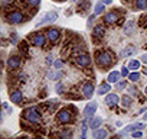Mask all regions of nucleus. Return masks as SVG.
Wrapping results in <instances>:
<instances>
[{
    "label": "nucleus",
    "mask_w": 147,
    "mask_h": 139,
    "mask_svg": "<svg viewBox=\"0 0 147 139\" xmlns=\"http://www.w3.org/2000/svg\"><path fill=\"white\" fill-rule=\"evenodd\" d=\"M53 67L58 68V70H62V68H63V61H62L61 58H56V59L53 61Z\"/></svg>",
    "instance_id": "41"
},
{
    "label": "nucleus",
    "mask_w": 147,
    "mask_h": 139,
    "mask_svg": "<svg viewBox=\"0 0 147 139\" xmlns=\"http://www.w3.org/2000/svg\"><path fill=\"white\" fill-rule=\"evenodd\" d=\"M105 3L102 2V0H100V2L94 6V15H97V16H101V15H104V12H105Z\"/></svg>",
    "instance_id": "26"
},
{
    "label": "nucleus",
    "mask_w": 147,
    "mask_h": 139,
    "mask_svg": "<svg viewBox=\"0 0 147 139\" xmlns=\"http://www.w3.org/2000/svg\"><path fill=\"white\" fill-rule=\"evenodd\" d=\"M134 28H136V22H134V20H128V22H125V25H124V32H125L127 35H130V33L134 31Z\"/></svg>",
    "instance_id": "31"
},
{
    "label": "nucleus",
    "mask_w": 147,
    "mask_h": 139,
    "mask_svg": "<svg viewBox=\"0 0 147 139\" xmlns=\"http://www.w3.org/2000/svg\"><path fill=\"white\" fill-rule=\"evenodd\" d=\"M58 12H53V10H51V12H46V15L39 20V23L36 25V28H40V26H46V25H51V23H55L56 20H58Z\"/></svg>",
    "instance_id": "12"
},
{
    "label": "nucleus",
    "mask_w": 147,
    "mask_h": 139,
    "mask_svg": "<svg viewBox=\"0 0 147 139\" xmlns=\"http://www.w3.org/2000/svg\"><path fill=\"white\" fill-rule=\"evenodd\" d=\"M28 15L26 12H23L22 9L19 7H10L7 10H5V20L6 23L9 25H13V26H18V25H22L28 20Z\"/></svg>",
    "instance_id": "4"
},
{
    "label": "nucleus",
    "mask_w": 147,
    "mask_h": 139,
    "mask_svg": "<svg viewBox=\"0 0 147 139\" xmlns=\"http://www.w3.org/2000/svg\"><path fill=\"white\" fill-rule=\"evenodd\" d=\"M141 23H143V26H144V28H147V15H144V16H143Z\"/></svg>",
    "instance_id": "47"
},
{
    "label": "nucleus",
    "mask_w": 147,
    "mask_h": 139,
    "mask_svg": "<svg viewBox=\"0 0 147 139\" xmlns=\"http://www.w3.org/2000/svg\"><path fill=\"white\" fill-rule=\"evenodd\" d=\"M102 2H104V3L108 6V5H111V3H113V0H102Z\"/></svg>",
    "instance_id": "49"
},
{
    "label": "nucleus",
    "mask_w": 147,
    "mask_h": 139,
    "mask_svg": "<svg viewBox=\"0 0 147 139\" xmlns=\"http://www.w3.org/2000/svg\"><path fill=\"white\" fill-rule=\"evenodd\" d=\"M120 104H121L123 109H130V107L133 106V97H131L130 94H124V96H121V102H120Z\"/></svg>",
    "instance_id": "23"
},
{
    "label": "nucleus",
    "mask_w": 147,
    "mask_h": 139,
    "mask_svg": "<svg viewBox=\"0 0 147 139\" xmlns=\"http://www.w3.org/2000/svg\"><path fill=\"white\" fill-rule=\"evenodd\" d=\"M59 2H62V0H59Z\"/></svg>",
    "instance_id": "53"
},
{
    "label": "nucleus",
    "mask_w": 147,
    "mask_h": 139,
    "mask_svg": "<svg viewBox=\"0 0 147 139\" xmlns=\"http://www.w3.org/2000/svg\"><path fill=\"white\" fill-rule=\"evenodd\" d=\"M141 73H143V74H144V76L147 77V65H144V67L141 68Z\"/></svg>",
    "instance_id": "48"
},
{
    "label": "nucleus",
    "mask_w": 147,
    "mask_h": 139,
    "mask_svg": "<svg viewBox=\"0 0 147 139\" xmlns=\"http://www.w3.org/2000/svg\"><path fill=\"white\" fill-rule=\"evenodd\" d=\"M9 99L12 100V103L22 106V103L25 102V94L20 89H10L9 91Z\"/></svg>",
    "instance_id": "13"
},
{
    "label": "nucleus",
    "mask_w": 147,
    "mask_h": 139,
    "mask_svg": "<svg viewBox=\"0 0 147 139\" xmlns=\"http://www.w3.org/2000/svg\"><path fill=\"white\" fill-rule=\"evenodd\" d=\"M48 77L51 78V80H53V81H59L62 77H63V73H62V70H52V71L48 74Z\"/></svg>",
    "instance_id": "25"
},
{
    "label": "nucleus",
    "mask_w": 147,
    "mask_h": 139,
    "mask_svg": "<svg viewBox=\"0 0 147 139\" xmlns=\"http://www.w3.org/2000/svg\"><path fill=\"white\" fill-rule=\"evenodd\" d=\"M81 93H82V97H85V99H92V96L97 93V87H95V84H94V81H91V80H88V81H85L84 84H82V87H81Z\"/></svg>",
    "instance_id": "11"
},
{
    "label": "nucleus",
    "mask_w": 147,
    "mask_h": 139,
    "mask_svg": "<svg viewBox=\"0 0 147 139\" xmlns=\"http://www.w3.org/2000/svg\"><path fill=\"white\" fill-rule=\"evenodd\" d=\"M143 120H147V110L143 113Z\"/></svg>",
    "instance_id": "50"
},
{
    "label": "nucleus",
    "mask_w": 147,
    "mask_h": 139,
    "mask_svg": "<svg viewBox=\"0 0 147 139\" xmlns=\"http://www.w3.org/2000/svg\"><path fill=\"white\" fill-rule=\"evenodd\" d=\"M127 80H128V78H123V80L117 81V83L114 84L115 91H123L124 89H127V84H128V81H127Z\"/></svg>",
    "instance_id": "30"
},
{
    "label": "nucleus",
    "mask_w": 147,
    "mask_h": 139,
    "mask_svg": "<svg viewBox=\"0 0 147 139\" xmlns=\"http://www.w3.org/2000/svg\"><path fill=\"white\" fill-rule=\"evenodd\" d=\"M105 33H107V25L102 22V23H95L94 28H92V41L94 42H100L105 38Z\"/></svg>",
    "instance_id": "10"
},
{
    "label": "nucleus",
    "mask_w": 147,
    "mask_h": 139,
    "mask_svg": "<svg viewBox=\"0 0 147 139\" xmlns=\"http://www.w3.org/2000/svg\"><path fill=\"white\" fill-rule=\"evenodd\" d=\"M111 83L110 81H102L98 87H97V93L95 94H98V96H105V94H108L110 91H111Z\"/></svg>",
    "instance_id": "17"
},
{
    "label": "nucleus",
    "mask_w": 147,
    "mask_h": 139,
    "mask_svg": "<svg viewBox=\"0 0 147 139\" xmlns=\"http://www.w3.org/2000/svg\"><path fill=\"white\" fill-rule=\"evenodd\" d=\"M46 36H48V41L51 45H56L59 44L61 38H62V29L58 28V26H49L46 28Z\"/></svg>",
    "instance_id": "8"
},
{
    "label": "nucleus",
    "mask_w": 147,
    "mask_h": 139,
    "mask_svg": "<svg viewBox=\"0 0 147 139\" xmlns=\"http://www.w3.org/2000/svg\"><path fill=\"white\" fill-rule=\"evenodd\" d=\"M104 102H105V104L108 107H117L120 104V102H121V97L118 96V93H111L110 91L108 94H105Z\"/></svg>",
    "instance_id": "15"
},
{
    "label": "nucleus",
    "mask_w": 147,
    "mask_h": 139,
    "mask_svg": "<svg viewBox=\"0 0 147 139\" xmlns=\"http://www.w3.org/2000/svg\"><path fill=\"white\" fill-rule=\"evenodd\" d=\"M141 74H143V73H140V71H131L130 76H128V81L133 83V84L140 83V80H141Z\"/></svg>",
    "instance_id": "28"
},
{
    "label": "nucleus",
    "mask_w": 147,
    "mask_h": 139,
    "mask_svg": "<svg viewBox=\"0 0 147 139\" xmlns=\"http://www.w3.org/2000/svg\"><path fill=\"white\" fill-rule=\"evenodd\" d=\"M74 59H75V64L80 68H90L91 64H92V58H91V55L87 51H80Z\"/></svg>",
    "instance_id": "7"
},
{
    "label": "nucleus",
    "mask_w": 147,
    "mask_h": 139,
    "mask_svg": "<svg viewBox=\"0 0 147 139\" xmlns=\"http://www.w3.org/2000/svg\"><path fill=\"white\" fill-rule=\"evenodd\" d=\"M18 80H19V83H26V81H28V74H26L25 71H19Z\"/></svg>",
    "instance_id": "39"
},
{
    "label": "nucleus",
    "mask_w": 147,
    "mask_h": 139,
    "mask_svg": "<svg viewBox=\"0 0 147 139\" xmlns=\"http://www.w3.org/2000/svg\"><path fill=\"white\" fill-rule=\"evenodd\" d=\"M124 2H128V0H124Z\"/></svg>",
    "instance_id": "52"
},
{
    "label": "nucleus",
    "mask_w": 147,
    "mask_h": 139,
    "mask_svg": "<svg viewBox=\"0 0 147 139\" xmlns=\"http://www.w3.org/2000/svg\"><path fill=\"white\" fill-rule=\"evenodd\" d=\"M88 129H90V119L82 117V122H81V139H85L87 138Z\"/></svg>",
    "instance_id": "24"
},
{
    "label": "nucleus",
    "mask_w": 147,
    "mask_h": 139,
    "mask_svg": "<svg viewBox=\"0 0 147 139\" xmlns=\"http://www.w3.org/2000/svg\"><path fill=\"white\" fill-rule=\"evenodd\" d=\"M137 129H144V123H141V122H136V123H131V125H127L120 133H118V136H123V135H127V133H131V132H134V130H137Z\"/></svg>",
    "instance_id": "16"
},
{
    "label": "nucleus",
    "mask_w": 147,
    "mask_h": 139,
    "mask_svg": "<svg viewBox=\"0 0 147 139\" xmlns=\"http://www.w3.org/2000/svg\"><path fill=\"white\" fill-rule=\"evenodd\" d=\"M22 67V55L20 54H10L9 58L6 59V68L7 71L15 73Z\"/></svg>",
    "instance_id": "6"
},
{
    "label": "nucleus",
    "mask_w": 147,
    "mask_h": 139,
    "mask_svg": "<svg viewBox=\"0 0 147 139\" xmlns=\"http://www.w3.org/2000/svg\"><path fill=\"white\" fill-rule=\"evenodd\" d=\"M136 10H147V0H133Z\"/></svg>",
    "instance_id": "29"
},
{
    "label": "nucleus",
    "mask_w": 147,
    "mask_h": 139,
    "mask_svg": "<svg viewBox=\"0 0 147 139\" xmlns=\"http://www.w3.org/2000/svg\"><path fill=\"white\" fill-rule=\"evenodd\" d=\"M140 61H141L144 65H147V52H146V54H143V55L140 57Z\"/></svg>",
    "instance_id": "45"
},
{
    "label": "nucleus",
    "mask_w": 147,
    "mask_h": 139,
    "mask_svg": "<svg viewBox=\"0 0 147 139\" xmlns=\"http://www.w3.org/2000/svg\"><path fill=\"white\" fill-rule=\"evenodd\" d=\"M95 18H97V15H91V16H88V19H87V28L88 29H92L94 28V25H95Z\"/></svg>",
    "instance_id": "34"
},
{
    "label": "nucleus",
    "mask_w": 147,
    "mask_h": 139,
    "mask_svg": "<svg viewBox=\"0 0 147 139\" xmlns=\"http://www.w3.org/2000/svg\"><path fill=\"white\" fill-rule=\"evenodd\" d=\"M144 96H146V97H147V86H146V87H144Z\"/></svg>",
    "instance_id": "51"
},
{
    "label": "nucleus",
    "mask_w": 147,
    "mask_h": 139,
    "mask_svg": "<svg viewBox=\"0 0 147 139\" xmlns=\"http://www.w3.org/2000/svg\"><path fill=\"white\" fill-rule=\"evenodd\" d=\"M97 109H98V103L97 102H88L82 110V117H87V119H91L95 113H97Z\"/></svg>",
    "instance_id": "14"
},
{
    "label": "nucleus",
    "mask_w": 147,
    "mask_h": 139,
    "mask_svg": "<svg viewBox=\"0 0 147 139\" xmlns=\"http://www.w3.org/2000/svg\"><path fill=\"white\" fill-rule=\"evenodd\" d=\"M94 62H95V65L100 70H108V68H111L114 65L115 58H114V54L111 51H108V49H98L94 54Z\"/></svg>",
    "instance_id": "2"
},
{
    "label": "nucleus",
    "mask_w": 147,
    "mask_h": 139,
    "mask_svg": "<svg viewBox=\"0 0 147 139\" xmlns=\"http://www.w3.org/2000/svg\"><path fill=\"white\" fill-rule=\"evenodd\" d=\"M59 136H61V138H63V139L72 138V129H65L63 132H61V133H59Z\"/></svg>",
    "instance_id": "40"
},
{
    "label": "nucleus",
    "mask_w": 147,
    "mask_h": 139,
    "mask_svg": "<svg viewBox=\"0 0 147 139\" xmlns=\"http://www.w3.org/2000/svg\"><path fill=\"white\" fill-rule=\"evenodd\" d=\"M55 91L58 93V94H63L65 93V86H63V83L59 80V81H56V86H55Z\"/></svg>",
    "instance_id": "35"
},
{
    "label": "nucleus",
    "mask_w": 147,
    "mask_h": 139,
    "mask_svg": "<svg viewBox=\"0 0 147 139\" xmlns=\"http://www.w3.org/2000/svg\"><path fill=\"white\" fill-rule=\"evenodd\" d=\"M28 42H29V41H28ZM28 42H26V41L19 42V49H20V54H26V52H28V49H29Z\"/></svg>",
    "instance_id": "38"
},
{
    "label": "nucleus",
    "mask_w": 147,
    "mask_h": 139,
    "mask_svg": "<svg viewBox=\"0 0 147 139\" xmlns=\"http://www.w3.org/2000/svg\"><path fill=\"white\" fill-rule=\"evenodd\" d=\"M136 52H137V46L130 44V45H127V46L123 48V51H121V57H123V58H128V57L134 55Z\"/></svg>",
    "instance_id": "19"
},
{
    "label": "nucleus",
    "mask_w": 147,
    "mask_h": 139,
    "mask_svg": "<svg viewBox=\"0 0 147 139\" xmlns=\"http://www.w3.org/2000/svg\"><path fill=\"white\" fill-rule=\"evenodd\" d=\"M53 61H55V59H53V57H52L51 54H49V55L46 57V59H45V62H46L48 67H49V65H53Z\"/></svg>",
    "instance_id": "43"
},
{
    "label": "nucleus",
    "mask_w": 147,
    "mask_h": 139,
    "mask_svg": "<svg viewBox=\"0 0 147 139\" xmlns=\"http://www.w3.org/2000/svg\"><path fill=\"white\" fill-rule=\"evenodd\" d=\"M42 107L40 106H29L26 109H23L22 112V120H25L26 123L29 125H33V126H38L42 123V119H43V114H42Z\"/></svg>",
    "instance_id": "3"
},
{
    "label": "nucleus",
    "mask_w": 147,
    "mask_h": 139,
    "mask_svg": "<svg viewBox=\"0 0 147 139\" xmlns=\"http://www.w3.org/2000/svg\"><path fill=\"white\" fill-rule=\"evenodd\" d=\"M13 5H15V0H2V6H3L5 10L13 7Z\"/></svg>",
    "instance_id": "37"
},
{
    "label": "nucleus",
    "mask_w": 147,
    "mask_h": 139,
    "mask_svg": "<svg viewBox=\"0 0 147 139\" xmlns=\"http://www.w3.org/2000/svg\"><path fill=\"white\" fill-rule=\"evenodd\" d=\"M28 9H36L40 5V0H23Z\"/></svg>",
    "instance_id": "32"
},
{
    "label": "nucleus",
    "mask_w": 147,
    "mask_h": 139,
    "mask_svg": "<svg viewBox=\"0 0 147 139\" xmlns=\"http://www.w3.org/2000/svg\"><path fill=\"white\" fill-rule=\"evenodd\" d=\"M123 77H121V71L120 70H113V71L108 73V77H107V81H110L111 84H115L117 81H120Z\"/></svg>",
    "instance_id": "18"
},
{
    "label": "nucleus",
    "mask_w": 147,
    "mask_h": 139,
    "mask_svg": "<svg viewBox=\"0 0 147 139\" xmlns=\"http://www.w3.org/2000/svg\"><path fill=\"white\" fill-rule=\"evenodd\" d=\"M101 125H102V117L101 116H92L91 119H90V129L91 130H95V129H98V127H101Z\"/></svg>",
    "instance_id": "21"
},
{
    "label": "nucleus",
    "mask_w": 147,
    "mask_h": 139,
    "mask_svg": "<svg viewBox=\"0 0 147 139\" xmlns=\"http://www.w3.org/2000/svg\"><path fill=\"white\" fill-rule=\"evenodd\" d=\"M108 135L110 133L105 127H98V129L92 130V138H95V139H105V138H108Z\"/></svg>",
    "instance_id": "22"
},
{
    "label": "nucleus",
    "mask_w": 147,
    "mask_h": 139,
    "mask_svg": "<svg viewBox=\"0 0 147 139\" xmlns=\"http://www.w3.org/2000/svg\"><path fill=\"white\" fill-rule=\"evenodd\" d=\"M18 41H19V39H18V35H16V33H12V35H10V42H12V45H18Z\"/></svg>",
    "instance_id": "44"
},
{
    "label": "nucleus",
    "mask_w": 147,
    "mask_h": 139,
    "mask_svg": "<svg viewBox=\"0 0 147 139\" xmlns=\"http://www.w3.org/2000/svg\"><path fill=\"white\" fill-rule=\"evenodd\" d=\"M127 94H130L131 97H137L140 94V91L134 87V86H127Z\"/></svg>",
    "instance_id": "33"
},
{
    "label": "nucleus",
    "mask_w": 147,
    "mask_h": 139,
    "mask_svg": "<svg viewBox=\"0 0 147 139\" xmlns=\"http://www.w3.org/2000/svg\"><path fill=\"white\" fill-rule=\"evenodd\" d=\"M28 41L32 46H38V48H46V45L49 44L46 32L43 31H35L28 36Z\"/></svg>",
    "instance_id": "5"
},
{
    "label": "nucleus",
    "mask_w": 147,
    "mask_h": 139,
    "mask_svg": "<svg viewBox=\"0 0 147 139\" xmlns=\"http://www.w3.org/2000/svg\"><path fill=\"white\" fill-rule=\"evenodd\" d=\"M3 109H5V110H6V112H7L9 114H12V112H13V110H12V109L9 107V104H7V103H3Z\"/></svg>",
    "instance_id": "46"
},
{
    "label": "nucleus",
    "mask_w": 147,
    "mask_h": 139,
    "mask_svg": "<svg viewBox=\"0 0 147 139\" xmlns=\"http://www.w3.org/2000/svg\"><path fill=\"white\" fill-rule=\"evenodd\" d=\"M58 106H59V102H58V100H48V102L40 103V107H42V109H45V110H49V112L56 110V109H58Z\"/></svg>",
    "instance_id": "20"
},
{
    "label": "nucleus",
    "mask_w": 147,
    "mask_h": 139,
    "mask_svg": "<svg viewBox=\"0 0 147 139\" xmlns=\"http://www.w3.org/2000/svg\"><path fill=\"white\" fill-rule=\"evenodd\" d=\"M118 20H120V10L117 9H111L102 15V22L107 26H114L118 23Z\"/></svg>",
    "instance_id": "9"
},
{
    "label": "nucleus",
    "mask_w": 147,
    "mask_h": 139,
    "mask_svg": "<svg viewBox=\"0 0 147 139\" xmlns=\"http://www.w3.org/2000/svg\"><path fill=\"white\" fill-rule=\"evenodd\" d=\"M141 61L140 59H130L128 61V68L131 70V71H140V70H141Z\"/></svg>",
    "instance_id": "27"
},
{
    "label": "nucleus",
    "mask_w": 147,
    "mask_h": 139,
    "mask_svg": "<svg viewBox=\"0 0 147 139\" xmlns=\"http://www.w3.org/2000/svg\"><path fill=\"white\" fill-rule=\"evenodd\" d=\"M120 71H121V77H123V78H128V76H130V73H131V70L128 68V65H123Z\"/></svg>",
    "instance_id": "36"
},
{
    "label": "nucleus",
    "mask_w": 147,
    "mask_h": 139,
    "mask_svg": "<svg viewBox=\"0 0 147 139\" xmlns=\"http://www.w3.org/2000/svg\"><path fill=\"white\" fill-rule=\"evenodd\" d=\"M131 136H133V138H141V136H143V130H141V129H137V130L131 132Z\"/></svg>",
    "instance_id": "42"
},
{
    "label": "nucleus",
    "mask_w": 147,
    "mask_h": 139,
    "mask_svg": "<svg viewBox=\"0 0 147 139\" xmlns=\"http://www.w3.org/2000/svg\"><path fill=\"white\" fill-rule=\"evenodd\" d=\"M77 116H78L77 107H74V106H65V107H61L55 113V122L58 125H61V126H69V125L75 123Z\"/></svg>",
    "instance_id": "1"
}]
</instances>
